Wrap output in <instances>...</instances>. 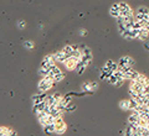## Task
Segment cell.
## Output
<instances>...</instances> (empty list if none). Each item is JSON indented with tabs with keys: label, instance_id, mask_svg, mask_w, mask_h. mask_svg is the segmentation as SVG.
Wrapping results in <instances>:
<instances>
[{
	"label": "cell",
	"instance_id": "39",
	"mask_svg": "<svg viewBox=\"0 0 149 136\" xmlns=\"http://www.w3.org/2000/svg\"><path fill=\"white\" fill-rule=\"evenodd\" d=\"M148 15H149V14H148Z\"/></svg>",
	"mask_w": 149,
	"mask_h": 136
},
{
	"label": "cell",
	"instance_id": "11",
	"mask_svg": "<svg viewBox=\"0 0 149 136\" xmlns=\"http://www.w3.org/2000/svg\"><path fill=\"white\" fill-rule=\"evenodd\" d=\"M136 81L141 83V84H142V86H143L144 88L149 87V78H148L147 76H144V74H141V73H139V76L137 77V79H136Z\"/></svg>",
	"mask_w": 149,
	"mask_h": 136
},
{
	"label": "cell",
	"instance_id": "8",
	"mask_svg": "<svg viewBox=\"0 0 149 136\" xmlns=\"http://www.w3.org/2000/svg\"><path fill=\"white\" fill-rule=\"evenodd\" d=\"M109 15L112 17H114V19H118L119 16H122L120 15V6H119V3L118 4H113V5L111 6L109 9Z\"/></svg>",
	"mask_w": 149,
	"mask_h": 136
},
{
	"label": "cell",
	"instance_id": "35",
	"mask_svg": "<svg viewBox=\"0 0 149 136\" xmlns=\"http://www.w3.org/2000/svg\"><path fill=\"white\" fill-rule=\"evenodd\" d=\"M80 35H81V36H86V35H87V31L83 30V29H81V30H80Z\"/></svg>",
	"mask_w": 149,
	"mask_h": 136
},
{
	"label": "cell",
	"instance_id": "31",
	"mask_svg": "<svg viewBox=\"0 0 149 136\" xmlns=\"http://www.w3.org/2000/svg\"><path fill=\"white\" fill-rule=\"evenodd\" d=\"M74 110H76V105H73V104L70 103V104L67 105V108H66V113H71V111H74Z\"/></svg>",
	"mask_w": 149,
	"mask_h": 136
},
{
	"label": "cell",
	"instance_id": "10",
	"mask_svg": "<svg viewBox=\"0 0 149 136\" xmlns=\"http://www.w3.org/2000/svg\"><path fill=\"white\" fill-rule=\"evenodd\" d=\"M55 58H56V62H60V63H63L68 58V56L63 52V51H58V52L55 53Z\"/></svg>",
	"mask_w": 149,
	"mask_h": 136
},
{
	"label": "cell",
	"instance_id": "4",
	"mask_svg": "<svg viewBox=\"0 0 149 136\" xmlns=\"http://www.w3.org/2000/svg\"><path fill=\"white\" fill-rule=\"evenodd\" d=\"M77 62H78V59L76 57L70 56V57L63 62V64H65V67H66L67 71H74V69H76V66H77Z\"/></svg>",
	"mask_w": 149,
	"mask_h": 136
},
{
	"label": "cell",
	"instance_id": "20",
	"mask_svg": "<svg viewBox=\"0 0 149 136\" xmlns=\"http://www.w3.org/2000/svg\"><path fill=\"white\" fill-rule=\"evenodd\" d=\"M148 35H149V32L143 27V29L139 30V34H138V37H137V39L144 41V40H147V39H148Z\"/></svg>",
	"mask_w": 149,
	"mask_h": 136
},
{
	"label": "cell",
	"instance_id": "15",
	"mask_svg": "<svg viewBox=\"0 0 149 136\" xmlns=\"http://www.w3.org/2000/svg\"><path fill=\"white\" fill-rule=\"evenodd\" d=\"M0 135L1 136H9V135H16V133L14 130H11L10 128L1 126V128H0Z\"/></svg>",
	"mask_w": 149,
	"mask_h": 136
},
{
	"label": "cell",
	"instance_id": "23",
	"mask_svg": "<svg viewBox=\"0 0 149 136\" xmlns=\"http://www.w3.org/2000/svg\"><path fill=\"white\" fill-rule=\"evenodd\" d=\"M73 50H74V48H73V46H71V45H67V46H65V47L62 48V51L68 56V57H70V56H72Z\"/></svg>",
	"mask_w": 149,
	"mask_h": 136
},
{
	"label": "cell",
	"instance_id": "14",
	"mask_svg": "<svg viewBox=\"0 0 149 136\" xmlns=\"http://www.w3.org/2000/svg\"><path fill=\"white\" fill-rule=\"evenodd\" d=\"M101 79H108L111 76H112V74H113V71H112V69H109L108 67H106V66H104V67L103 68H102V71H101Z\"/></svg>",
	"mask_w": 149,
	"mask_h": 136
},
{
	"label": "cell",
	"instance_id": "36",
	"mask_svg": "<svg viewBox=\"0 0 149 136\" xmlns=\"http://www.w3.org/2000/svg\"><path fill=\"white\" fill-rule=\"evenodd\" d=\"M146 97H147V99H149V92H148V93H146Z\"/></svg>",
	"mask_w": 149,
	"mask_h": 136
},
{
	"label": "cell",
	"instance_id": "12",
	"mask_svg": "<svg viewBox=\"0 0 149 136\" xmlns=\"http://www.w3.org/2000/svg\"><path fill=\"white\" fill-rule=\"evenodd\" d=\"M47 105V103H46L45 100L44 101H41V103H39V104H34V108H32V111L35 113V114L37 115L40 111H44V109H45V106Z\"/></svg>",
	"mask_w": 149,
	"mask_h": 136
},
{
	"label": "cell",
	"instance_id": "26",
	"mask_svg": "<svg viewBox=\"0 0 149 136\" xmlns=\"http://www.w3.org/2000/svg\"><path fill=\"white\" fill-rule=\"evenodd\" d=\"M39 74L41 77H46V76H49V74H50V71H49V69H46V68L40 67L39 68Z\"/></svg>",
	"mask_w": 149,
	"mask_h": 136
},
{
	"label": "cell",
	"instance_id": "7",
	"mask_svg": "<svg viewBox=\"0 0 149 136\" xmlns=\"http://www.w3.org/2000/svg\"><path fill=\"white\" fill-rule=\"evenodd\" d=\"M118 64H119V67H125V66H130V67H132L134 64V61L132 57H129V56H124V57L119 58Z\"/></svg>",
	"mask_w": 149,
	"mask_h": 136
},
{
	"label": "cell",
	"instance_id": "24",
	"mask_svg": "<svg viewBox=\"0 0 149 136\" xmlns=\"http://www.w3.org/2000/svg\"><path fill=\"white\" fill-rule=\"evenodd\" d=\"M119 108L122 110H129V100H120L119 101Z\"/></svg>",
	"mask_w": 149,
	"mask_h": 136
},
{
	"label": "cell",
	"instance_id": "30",
	"mask_svg": "<svg viewBox=\"0 0 149 136\" xmlns=\"http://www.w3.org/2000/svg\"><path fill=\"white\" fill-rule=\"evenodd\" d=\"M82 90L92 92V90H91V84H90V82H85V83L82 84Z\"/></svg>",
	"mask_w": 149,
	"mask_h": 136
},
{
	"label": "cell",
	"instance_id": "3",
	"mask_svg": "<svg viewBox=\"0 0 149 136\" xmlns=\"http://www.w3.org/2000/svg\"><path fill=\"white\" fill-rule=\"evenodd\" d=\"M81 52H82V58L81 59L88 66L92 62V51H91V48L87 47V46H82Z\"/></svg>",
	"mask_w": 149,
	"mask_h": 136
},
{
	"label": "cell",
	"instance_id": "9",
	"mask_svg": "<svg viewBox=\"0 0 149 136\" xmlns=\"http://www.w3.org/2000/svg\"><path fill=\"white\" fill-rule=\"evenodd\" d=\"M47 116H49V114L45 111H40L39 114H37V120H39V123L42 126H45L47 124Z\"/></svg>",
	"mask_w": 149,
	"mask_h": 136
},
{
	"label": "cell",
	"instance_id": "6",
	"mask_svg": "<svg viewBox=\"0 0 149 136\" xmlns=\"http://www.w3.org/2000/svg\"><path fill=\"white\" fill-rule=\"evenodd\" d=\"M120 6V15L122 16H129V15H134L133 9L130 8L127 3H119Z\"/></svg>",
	"mask_w": 149,
	"mask_h": 136
},
{
	"label": "cell",
	"instance_id": "1",
	"mask_svg": "<svg viewBox=\"0 0 149 136\" xmlns=\"http://www.w3.org/2000/svg\"><path fill=\"white\" fill-rule=\"evenodd\" d=\"M55 81L54 78L51 76H46V77H42V79L39 82V84H37V88H39V92H47L50 90L51 88H52L55 86Z\"/></svg>",
	"mask_w": 149,
	"mask_h": 136
},
{
	"label": "cell",
	"instance_id": "22",
	"mask_svg": "<svg viewBox=\"0 0 149 136\" xmlns=\"http://www.w3.org/2000/svg\"><path fill=\"white\" fill-rule=\"evenodd\" d=\"M138 106H139L138 101L136 99H133V98H130V99H129V110L133 111V110H136Z\"/></svg>",
	"mask_w": 149,
	"mask_h": 136
},
{
	"label": "cell",
	"instance_id": "13",
	"mask_svg": "<svg viewBox=\"0 0 149 136\" xmlns=\"http://www.w3.org/2000/svg\"><path fill=\"white\" fill-rule=\"evenodd\" d=\"M138 76H139V73L137 71H134V69L132 68L130 71L124 73V79H129V81H132V79H137Z\"/></svg>",
	"mask_w": 149,
	"mask_h": 136
},
{
	"label": "cell",
	"instance_id": "37",
	"mask_svg": "<svg viewBox=\"0 0 149 136\" xmlns=\"http://www.w3.org/2000/svg\"><path fill=\"white\" fill-rule=\"evenodd\" d=\"M147 129L149 130V121H148V124H147Z\"/></svg>",
	"mask_w": 149,
	"mask_h": 136
},
{
	"label": "cell",
	"instance_id": "38",
	"mask_svg": "<svg viewBox=\"0 0 149 136\" xmlns=\"http://www.w3.org/2000/svg\"><path fill=\"white\" fill-rule=\"evenodd\" d=\"M147 106H148V109H149V105H147Z\"/></svg>",
	"mask_w": 149,
	"mask_h": 136
},
{
	"label": "cell",
	"instance_id": "28",
	"mask_svg": "<svg viewBox=\"0 0 149 136\" xmlns=\"http://www.w3.org/2000/svg\"><path fill=\"white\" fill-rule=\"evenodd\" d=\"M137 12H139V14H144V15H148V14H149V9L146 8V6H139V8L137 9Z\"/></svg>",
	"mask_w": 149,
	"mask_h": 136
},
{
	"label": "cell",
	"instance_id": "33",
	"mask_svg": "<svg viewBox=\"0 0 149 136\" xmlns=\"http://www.w3.org/2000/svg\"><path fill=\"white\" fill-rule=\"evenodd\" d=\"M90 84H91V90H93V89H96L97 87H98V84H97L96 82H90Z\"/></svg>",
	"mask_w": 149,
	"mask_h": 136
},
{
	"label": "cell",
	"instance_id": "29",
	"mask_svg": "<svg viewBox=\"0 0 149 136\" xmlns=\"http://www.w3.org/2000/svg\"><path fill=\"white\" fill-rule=\"evenodd\" d=\"M24 47L31 50V48H34V47H35V43H34L32 41H24Z\"/></svg>",
	"mask_w": 149,
	"mask_h": 136
},
{
	"label": "cell",
	"instance_id": "34",
	"mask_svg": "<svg viewBox=\"0 0 149 136\" xmlns=\"http://www.w3.org/2000/svg\"><path fill=\"white\" fill-rule=\"evenodd\" d=\"M55 98H56V100H57V101H60V100H61L62 99V95L61 94H58V93H55Z\"/></svg>",
	"mask_w": 149,
	"mask_h": 136
},
{
	"label": "cell",
	"instance_id": "27",
	"mask_svg": "<svg viewBox=\"0 0 149 136\" xmlns=\"http://www.w3.org/2000/svg\"><path fill=\"white\" fill-rule=\"evenodd\" d=\"M62 79H65V73H58V74H56V76L54 77V81L55 83H58V82H61Z\"/></svg>",
	"mask_w": 149,
	"mask_h": 136
},
{
	"label": "cell",
	"instance_id": "19",
	"mask_svg": "<svg viewBox=\"0 0 149 136\" xmlns=\"http://www.w3.org/2000/svg\"><path fill=\"white\" fill-rule=\"evenodd\" d=\"M106 67H108L109 69H112V71H117V69L119 68V64L118 63H116V62H113V61H112V59H108V61H107V62H106Z\"/></svg>",
	"mask_w": 149,
	"mask_h": 136
},
{
	"label": "cell",
	"instance_id": "16",
	"mask_svg": "<svg viewBox=\"0 0 149 136\" xmlns=\"http://www.w3.org/2000/svg\"><path fill=\"white\" fill-rule=\"evenodd\" d=\"M87 67V64L83 62L82 59H78V62H77V66H76V71H77V74H82L83 71L86 69Z\"/></svg>",
	"mask_w": 149,
	"mask_h": 136
},
{
	"label": "cell",
	"instance_id": "17",
	"mask_svg": "<svg viewBox=\"0 0 149 136\" xmlns=\"http://www.w3.org/2000/svg\"><path fill=\"white\" fill-rule=\"evenodd\" d=\"M44 128V133L47 134V135H51V134H55V130H56V125L55 124H47L42 126Z\"/></svg>",
	"mask_w": 149,
	"mask_h": 136
},
{
	"label": "cell",
	"instance_id": "32",
	"mask_svg": "<svg viewBox=\"0 0 149 136\" xmlns=\"http://www.w3.org/2000/svg\"><path fill=\"white\" fill-rule=\"evenodd\" d=\"M25 26H26V22H25L24 20H20V21L17 22V27H19V29H20V30L25 29Z\"/></svg>",
	"mask_w": 149,
	"mask_h": 136
},
{
	"label": "cell",
	"instance_id": "2",
	"mask_svg": "<svg viewBox=\"0 0 149 136\" xmlns=\"http://www.w3.org/2000/svg\"><path fill=\"white\" fill-rule=\"evenodd\" d=\"M56 130H55V134H57V135H62L66 133V130H67V126L66 124H65V121L62 119V116H60V118L56 119Z\"/></svg>",
	"mask_w": 149,
	"mask_h": 136
},
{
	"label": "cell",
	"instance_id": "21",
	"mask_svg": "<svg viewBox=\"0 0 149 136\" xmlns=\"http://www.w3.org/2000/svg\"><path fill=\"white\" fill-rule=\"evenodd\" d=\"M49 71H50V74H49V76H51V77H55L56 76V74H58V73H61V69H60L58 67H57V66H56V64H54V66H51V68L49 69Z\"/></svg>",
	"mask_w": 149,
	"mask_h": 136
},
{
	"label": "cell",
	"instance_id": "18",
	"mask_svg": "<svg viewBox=\"0 0 149 136\" xmlns=\"http://www.w3.org/2000/svg\"><path fill=\"white\" fill-rule=\"evenodd\" d=\"M45 101L47 103V105H50V106H57V104H58V101L56 100V98H55L54 94L52 95H47V98L45 99Z\"/></svg>",
	"mask_w": 149,
	"mask_h": 136
},
{
	"label": "cell",
	"instance_id": "5",
	"mask_svg": "<svg viewBox=\"0 0 149 136\" xmlns=\"http://www.w3.org/2000/svg\"><path fill=\"white\" fill-rule=\"evenodd\" d=\"M129 89H130V90L137 92V93H146V88H144L139 82H137L136 79H132V81H130Z\"/></svg>",
	"mask_w": 149,
	"mask_h": 136
},
{
	"label": "cell",
	"instance_id": "25",
	"mask_svg": "<svg viewBox=\"0 0 149 136\" xmlns=\"http://www.w3.org/2000/svg\"><path fill=\"white\" fill-rule=\"evenodd\" d=\"M118 79H119V78L116 76L114 72H113V74H112V76L108 78V82H109V84H112V86H116V83L118 82Z\"/></svg>",
	"mask_w": 149,
	"mask_h": 136
}]
</instances>
